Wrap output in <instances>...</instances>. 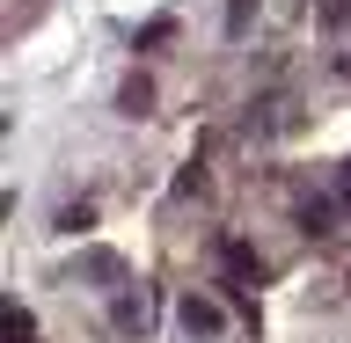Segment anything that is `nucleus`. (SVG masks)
<instances>
[{
  "label": "nucleus",
  "instance_id": "obj_5",
  "mask_svg": "<svg viewBox=\"0 0 351 343\" xmlns=\"http://www.w3.org/2000/svg\"><path fill=\"white\" fill-rule=\"evenodd\" d=\"M249 15H256V0H227V37H249Z\"/></svg>",
  "mask_w": 351,
  "mask_h": 343
},
{
  "label": "nucleus",
  "instance_id": "obj_4",
  "mask_svg": "<svg viewBox=\"0 0 351 343\" xmlns=\"http://www.w3.org/2000/svg\"><path fill=\"white\" fill-rule=\"evenodd\" d=\"M110 322L125 329V336H132V329H147V300H132V292H125V300L110 307Z\"/></svg>",
  "mask_w": 351,
  "mask_h": 343
},
{
  "label": "nucleus",
  "instance_id": "obj_3",
  "mask_svg": "<svg viewBox=\"0 0 351 343\" xmlns=\"http://www.w3.org/2000/svg\"><path fill=\"white\" fill-rule=\"evenodd\" d=\"M117 110H125V117H147V110H154V88H147V73H139V81H125Z\"/></svg>",
  "mask_w": 351,
  "mask_h": 343
},
{
  "label": "nucleus",
  "instance_id": "obj_1",
  "mask_svg": "<svg viewBox=\"0 0 351 343\" xmlns=\"http://www.w3.org/2000/svg\"><path fill=\"white\" fill-rule=\"evenodd\" d=\"M176 322H183V336H191V343H213L219 329H227V322H219V307L197 300V292H191V300H176Z\"/></svg>",
  "mask_w": 351,
  "mask_h": 343
},
{
  "label": "nucleus",
  "instance_id": "obj_6",
  "mask_svg": "<svg viewBox=\"0 0 351 343\" xmlns=\"http://www.w3.org/2000/svg\"><path fill=\"white\" fill-rule=\"evenodd\" d=\"M169 37H176V22L161 15V22H147V29H139V37H132V44H139V51H154V44H169Z\"/></svg>",
  "mask_w": 351,
  "mask_h": 343
},
{
  "label": "nucleus",
  "instance_id": "obj_2",
  "mask_svg": "<svg viewBox=\"0 0 351 343\" xmlns=\"http://www.w3.org/2000/svg\"><path fill=\"white\" fill-rule=\"evenodd\" d=\"M219 263H227L241 285H263V256L249 249V241H234V234H227V241H219Z\"/></svg>",
  "mask_w": 351,
  "mask_h": 343
},
{
  "label": "nucleus",
  "instance_id": "obj_8",
  "mask_svg": "<svg viewBox=\"0 0 351 343\" xmlns=\"http://www.w3.org/2000/svg\"><path fill=\"white\" fill-rule=\"evenodd\" d=\"M329 15H337V22H351V0H337V8H329Z\"/></svg>",
  "mask_w": 351,
  "mask_h": 343
},
{
  "label": "nucleus",
  "instance_id": "obj_7",
  "mask_svg": "<svg viewBox=\"0 0 351 343\" xmlns=\"http://www.w3.org/2000/svg\"><path fill=\"white\" fill-rule=\"evenodd\" d=\"M88 227H95V212H88V205H73V212H59V234H88Z\"/></svg>",
  "mask_w": 351,
  "mask_h": 343
}]
</instances>
